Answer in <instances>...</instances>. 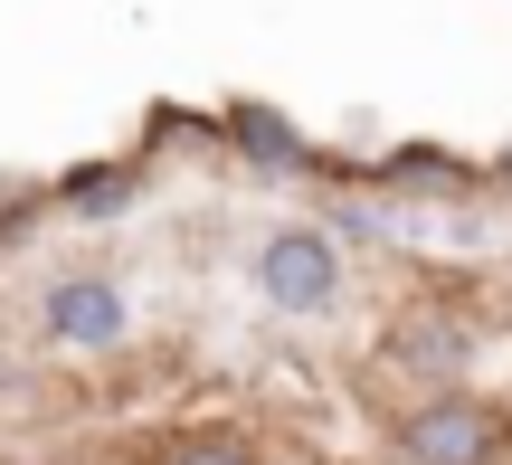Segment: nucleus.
I'll use <instances>...</instances> for the list:
<instances>
[{
	"instance_id": "2",
	"label": "nucleus",
	"mask_w": 512,
	"mask_h": 465,
	"mask_svg": "<svg viewBox=\"0 0 512 465\" xmlns=\"http://www.w3.org/2000/svg\"><path fill=\"white\" fill-rule=\"evenodd\" d=\"M494 437H503V418L484 399H465V390H437V399H418L399 418V456L408 465H484Z\"/></svg>"
},
{
	"instance_id": "4",
	"label": "nucleus",
	"mask_w": 512,
	"mask_h": 465,
	"mask_svg": "<svg viewBox=\"0 0 512 465\" xmlns=\"http://www.w3.org/2000/svg\"><path fill=\"white\" fill-rule=\"evenodd\" d=\"M389 361H408V371H427L446 390V380L465 371V323H446V314H408L399 333H389Z\"/></svg>"
},
{
	"instance_id": "5",
	"label": "nucleus",
	"mask_w": 512,
	"mask_h": 465,
	"mask_svg": "<svg viewBox=\"0 0 512 465\" xmlns=\"http://www.w3.org/2000/svg\"><path fill=\"white\" fill-rule=\"evenodd\" d=\"M228 133H238V152H247V162H266V171H294V162H304V133H294L275 105H238V114H228Z\"/></svg>"
},
{
	"instance_id": "3",
	"label": "nucleus",
	"mask_w": 512,
	"mask_h": 465,
	"mask_svg": "<svg viewBox=\"0 0 512 465\" xmlns=\"http://www.w3.org/2000/svg\"><path fill=\"white\" fill-rule=\"evenodd\" d=\"M38 323H48V342H67V352H114V342L133 333V304L114 276H57L48 295H38Z\"/></svg>"
},
{
	"instance_id": "1",
	"label": "nucleus",
	"mask_w": 512,
	"mask_h": 465,
	"mask_svg": "<svg viewBox=\"0 0 512 465\" xmlns=\"http://www.w3.org/2000/svg\"><path fill=\"white\" fill-rule=\"evenodd\" d=\"M256 295L275 314H332L342 304V247L323 228H266L256 238Z\"/></svg>"
},
{
	"instance_id": "7",
	"label": "nucleus",
	"mask_w": 512,
	"mask_h": 465,
	"mask_svg": "<svg viewBox=\"0 0 512 465\" xmlns=\"http://www.w3.org/2000/svg\"><path fill=\"white\" fill-rule=\"evenodd\" d=\"M162 465H256V447H247V437H228V428H200V437H181Z\"/></svg>"
},
{
	"instance_id": "6",
	"label": "nucleus",
	"mask_w": 512,
	"mask_h": 465,
	"mask_svg": "<svg viewBox=\"0 0 512 465\" xmlns=\"http://www.w3.org/2000/svg\"><path fill=\"white\" fill-rule=\"evenodd\" d=\"M67 209H76V219H114V209H133V162H86V171H67Z\"/></svg>"
}]
</instances>
